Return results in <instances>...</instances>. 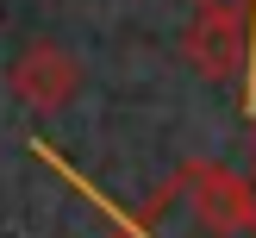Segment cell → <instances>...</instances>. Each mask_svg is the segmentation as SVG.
<instances>
[{"instance_id":"obj_1","label":"cell","mask_w":256,"mask_h":238,"mask_svg":"<svg viewBox=\"0 0 256 238\" xmlns=\"http://www.w3.org/2000/svg\"><path fill=\"white\" fill-rule=\"evenodd\" d=\"M119 232L125 238H256V200L244 194L238 175L194 163L144 219H125Z\"/></svg>"},{"instance_id":"obj_2","label":"cell","mask_w":256,"mask_h":238,"mask_svg":"<svg viewBox=\"0 0 256 238\" xmlns=\"http://www.w3.org/2000/svg\"><path fill=\"white\" fill-rule=\"evenodd\" d=\"M188 63L212 82H238V75H256V32L250 13L225 7V0H206L188 25Z\"/></svg>"},{"instance_id":"obj_3","label":"cell","mask_w":256,"mask_h":238,"mask_svg":"<svg viewBox=\"0 0 256 238\" xmlns=\"http://www.w3.org/2000/svg\"><path fill=\"white\" fill-rule=\"evenodd\" d=\"M6 88H12V100L32 107V113H62L82 94V63H75L56 38H32V44L6 63Z\"/></svg>"},{"instance_id":"obj_4","label":"cell","mask_w":256,"mask_h":238,"mask_svg":"<svg viewBox=\"0 0 256 238\" xmlns=\"http://www.w3.org/2000/svg\"><path fill=\"white\" fill-rule=\"evenodd\" d=\"M250 113H256V82H250Z\"/></svg>"},{"instance_id":"obj_5","label":"cell","mask_w":256,"mask_h":238,"mask_svg":"<svg viewBox=\"0 0 256 238\" xmlns=\"http://www.w3.org/2000/svg\"><path fill=\"white\" fill-rule=\"evenodd\" d=\"M250 32H256V7H250Z\"/></svg>"}]
</instances>
